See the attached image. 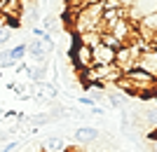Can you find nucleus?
Masks as SVG:
<instances>
[{
    "instance_id": "f257e3e1",
    "label": "nucleus",
    "mask_w": 157,
    "mask_h": 152,
    "mask_svg": "<svg viewBox=\"0 0 157 152\" xmlns=\"http://www.w3.org/2000/svg\"><path fill=\"white\" fill-rule=\"evenodd\" d=\"M152 14H157V0H134L131 7L127 9V19L136 26V24H141L143 19H148Z\"/></svg>"
},
{
    "instance_id": "ddd939ff",
    "label": "nucleus",
    "mask_w": 157,
    "mask_h": 152,
    "mask_svg": "<svg viewBox=\"0 0 157 152\" xmlns=\"http://www.w3.org/2000/svg\"><path fill=\"white\" fill-rule=\"evenodd\" d=\"M17 147H19V143H17V140H12V143H7V145L2 147V152H14Z\"/></svg>"
},
{
    "instance_id": "7ed1b4c3",
    "label": "nucleus",
    "mask_w": 157,
    "mask_h": 152,
    "mask_svg": "<svg viewBox=\"0 0 157 152\" xmlns=\"http://www.w3.org/2000/svg\"><path fill=\"white\" fill-rule=\"evenodd\" d=\"M115 52H117V49H113V47L98 42L96 47H92V61H94V66H113V63H115Z\"/></svg>"
},
{
    "instance_id": "6e6552de",
    "label": "nucleus",
    "mask_w": 157,
    "mask_h": 152,
    "mask_svg": "<svg viewBox=\"0 0 157 152\" xmlns=\"http://www.w3.org/2000/svg\"><path fill=\"white\" fill-rule=\"evenodd\" d=\"M24 56H26V42H24V45H17V47H12V49H10V59L14 61V66H17V63H19Z\"/></svg>"
},
{
    "instance_id": "39448f33",
    "label": "nucleus",
    "mask_w": 157,
    "mask_h": 152,
    "mask_svg": "<svg viewBox=\"0 0 157 152\" xmlns=\"http://www.w3.org/2000/svg\"><path fill=\"white\" fill-rule=\"evenodd\" d=\"M42 150L45 152H68L71 147H68V140L63 136H49L42 143Z\"/></svg>"
},
{
    "instance_id": "4468645a",
    "label": "nucleus",
    "mask_w": 157,
    "mask_h": 152,
    "mask_svg": "<svg viewBox=\"0 0 157 152\" xmlns=\"http://www.w3.org/2000/svg\"><path fill=\"white\" fill-rule=\"evenodd\" d=\"M131 2H134V0H120V5L124 7V9H129V7H131Z\"/></svg>"
},
{
    "instance_id": "9d476101",
    "label": "nucleus",
    "mask_w": 157,
    "mask_h": 152,
    "mask_svg": "<svg viewBox=\"0 0 157 152\" xmlns=\"http://www.w3.org/2000/svg\"><path fill=\"white\" fill-rule=\"evenodd\" d=\"M10 38H12V28L10 26H0V45H5Z\"/></svg>"
},
{
    "instance_id": "423d86ee",
    "label": "nucleus",
    "mask_w": 157,
    "mask_h": 152,
    "mask_svg": "<svg viewBox=\"0 0 157 152\" xmlns=\"http://www.w3.org/2000/svg\"><path fill=\"white\" fill-rule=\"evenodd\" d=\"M98 129H94V126H80L78 131H75V138H78V143H82V145H89V143H96L98 140Z\"/></svg>"
},
{
    "instance_id": "2eb2a0df",
    "label": "nucleus",
    "mask_w": 157,
    "mask_h": 152,
    "mask_svg": "<svg viewBox=\"0 0 157 152\" xmlns=\"http://www.w3.org/2000/svg\"><path fill=\"white\" fill-rule=\"evenodd\" d=\"M0 7H2V0H0Z\"/></svg>"
},
{
    "instance_id": "dca6fc26",
    "label": "nucleus",
    "mask_w": 157,
    "mask_h": 152,
    "mask_svg": "<svg viewBox=\"0 0 157 152\" xmlns=\"http://www.w3.org/2000/svg\"><path fill=\"white\" fill-rule=\"evenodd\" d=\"M155 101H157V98H155Z\"/></svg>"
},
{
    "instance_id": "0eeeda50",
    "label": "nucleus",
    "mask_w": 157,
    "mask_h": 152,
    "mask_svg": "<svg viewBox=\"0 0 157 152\" xmlns=\"http://www.w3.org/2000/svg\"><path fill=\"white\" fill-rule=\"evenodd\" d=\"M78 42L80 45H87V47H96L98 42H101V33H96V31L82 33V35H78Z\"/></svg>"
},
{
    "instance_id": "20e7f679",
    "label": "nucleus",
    "mask_w": 157,
    "mask_h": 152,
    "mask_svg": "<svg viewBox=\"0 0 157 152\" xmlns=\"http://www.w3.org/2000/svg\"><path fill=\"white\" fill-rule=\"evenodd\" d=\"M136 68L143 70V73H148V75H152L157 80V52L152 47L145 49V52H141V56L136 59Z\"/></svg>"
},
{
    "instance_id": "1a4fd4ad",
    "label": "nucleus",
    "mask_w": 157,
    "mask_h": 152,
    "mask_svg": "<svg viewBox=\"0 0 157 152\" xmlns=\"http://www.w3.org/2000/svg\"><path fill=\"white\" fill-rule=\"evenodd\" d=\"M108 98H110V106L113 108H124L127 103H129V96H127L124 91H122V94H110Z\"/></svg>"
},
{
    "instance_id": "9b49d317",
    "label": "nucleus",
    "mask_w": 157,
    "mask_h": 152,
    "mask_svg": "<svg viewBox=\"0 0 157 152\" xmlns=\"http://www.w3.org/2000/svg\"><path fill=\"white\" fill-rule=\"evenodd\" d=\"M78 103L80 106H87V108H96V103H94L92 96H78Z\"/></svg>"
},
{
    "instance_id": "f8f14e48",
    "label": "nucleus",
    "mask_w": 157,
    "mask_h": 152,
    "mask_svg": "<svg viewBox=\"0 0 157 152\" xmlns=\"http://www.w3.org/2000/svg\"><path fill=\"white\" fill-rule=\"evenodd\" d=\"M150 152H157V133H150Z\"/></svg>"
},
{
    "instance_id": "f03ea898",
    "label": "nucleus",
    "mask_w": 157,
    "mask_h": 152,
    "mask_svg": "<svg viewBox=\"0 0 157 152\" xmlns=\"http://www.w3.org/2000/svg\"><path fill=\"white\" fill-rule=\"evenodd\" d=\"M71 61L75 63V68H78L80 73H87L89 68L94 66V61H92V47H87V45H75L73 47V52H71Z\"/></svg>"
}]
</instances>
